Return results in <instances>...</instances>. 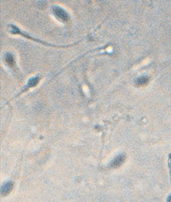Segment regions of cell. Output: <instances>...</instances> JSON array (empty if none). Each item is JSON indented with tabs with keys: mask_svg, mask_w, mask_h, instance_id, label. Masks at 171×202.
Wrapping results in <instances>:
<instances>
[{
	"mask_svg": "<svg viewBox=\"0 0 171 202\" xmlns=\"http://www.w3.org/2000/svg\"><path fill=\"white\" fill-rule=\"evenodd\" d=\"M147 83H148V78L145 76H141V77L138 78L135 81V84L138 87H144Z\"/></svg>",
	"mask_w": 171,
	"mask_h": 202,
	"instance_id": "cell-6",
	"label": "cell"
},
{
	"mask_svg": "<svg viewBox=\"0 0 171 202\" xmlns=\"http://www.w3.org/2000/svg\"><path fill=\"white\" fill-rule=\"evenodd\" d=\"M39 82H40V77H39V76H34V77L31 78V79L28 81V82H27V84L26 85L25 88L23 89L22 92H20L19 93L21 94V93H22L23 92H26L28 88H32L36 87V86L39 84Z\"/></svg>",
	"mask_w": 171,
	"mask_h": 202,
	"instance_id": "cell-2",
	"label": "cell"
},
{
	"mask_svg": "<svg viewBox=\"0 0 171 202\" xmlns=\"http://www.w3.org/2000/svg\"><path fill=\"white\" fill-rule=\"evenodd\" d=\"M125 155L124 154H121V155H118L117 157H116L110 163V166L112 168H118L120 167L121 164H123V162L125 161Z\"/></svg>",
	"mask_w": 171,
	"mask_h": 202,
	"instance_id": "cell-3",
	"label": "cell"
},
{
	"mask_svg": "<svg viewBox=\"0 0 171 202\" xmlns=\"http://www.w3.org/2000/svg\"><path fill=\"white\" fill-rule=\"evenodd\" d=\"M4 60L6 63L10 67V68H13L15 65V58H14L13 55L10 54V53H7L5 56H4Z\"/></svg>",
	"mask_w": 171,
	"mask_h": 202,
	"instance_id": "cell-4",
	"label": "cell"
},
{
	"mask_svg": "<svg viewBox=\"0 0 171 202\" xmlns=\"http://www.w3.org/2000/svg\"><path fill=\"white\" fill-rule=\"evenodd\" d=\"M53 13L57 19H59L63 22H68L69 20L68 14L61 7H58V6L53 7Z\"/></svg>",
	"mask_w": 171,
	"mask_h": 202,
	"instance_id": "cell-1",
	"label": "cell"
},
{
	"mask_svg": "<svg viewBox=\"0 0 171 202\" xmlns=\"http://www.w3.org/2000/svg\"><path fill=\"white\" fill-rule=\"evenodd\" d=\"M12 189V183L10 182H6L5 184H3L2 186V194L3 195H7L10 193V191Z\"/></svg>",
	"mask_w": 171,
	"mask_h": 202,
	"instance_id": "cell-5",
	"label": "cell"
}]
</instances>
